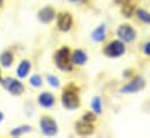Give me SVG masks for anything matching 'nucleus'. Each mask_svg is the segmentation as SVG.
<instances>
[{"mask_svg":"<svg viewBox=\"0 0 150 138\" xmlns=\"http://www.w3.org/2000/svg\"><path fill=\"white\" fill-rule=\"evenodd\" d=\"M55 62L56 65L61 70L64 71H70L72 69V63H71V54L69 48H61L59 50L56 51L55 55Z\"/></svg>","mask_w":150,"mask_h":138,"instance_id":"nucleus-1","label":"nucleus"},{"mask_svg":"<svg viewBox=\"0 0 150 138\" xmlns=\"http://www.w3.org/2000/svg\"><path fill=\"white\" fill-rule=\"evenodd\" d=\"M62 104L67 109H77L79 107V96L75 89H70V86L62 94Z\"/></svg>","mask_w":150,"mask_h":138,"instance_id":"nucleus-2","label":"nucleus"},{"mask_svg":"<svg viewBox=\"0 0 150 138\" xmlns=\"http://www.w3.org/2000/svg\"><path fill=\"white\" fill-rule=\"evenodd\" d=\"M126 46L121 41H112L106 48H105V54L108 57H120L125 54Z\"/></svg>","mask_w":150,"mask_h":138,"instance_id":"nucleus-3","label":"nucleus"},{"mask_svg":"<svg viewBox=\"0 0 150 138\" xmlns=\"http://www.w3.org/2000/svg\"><path fill=\"white\" fill-rule=\"evenodd\" d=\"M41 129L47 136H55L57 134V124L51 117H42L41 120Z\"/></svg>","mask_w":150,"mask_h":138,"instance_id":"nucleus-4","label":"nucleus"},{"mask_svg":"<svg viewBox=\"0 0 150 138\" xmlns=\"http://www.w3.org/2000/svg\"><path fill=\"white\" fill-rule=\"evenodd\" d=\"M117 36L125 42H133L136 37V32L129 25H122L117 28Z\"/></svg>","mask_w":150,"mask_h":138,"instance_id":"nucleus-5","label":"nucleus"},{"mask_svg":"<svg viewBox=\"0 0 150 138\" xmlns=\"http://www.w3.org/2000/svg\"><path fill=\"white\" fill-rule=\"evenodd\" d=\"M144 85H146L144 79L141 78V77H137V78H135L133 81H130L129 84L125 85V86L121 88V92H122V93H135V92L141 91V89L144 87Z\"/></svg>","mask_w":150,"mask_h":138,"instance_id":"nucleus-6","label":"nucleus"},{"mask_svg":"<svg viewBox=\"0 0 150 138\" xmlns=\"http://www.w3.org/2000/svg\"><path fill=\"white\" fill-rule=\"evenodd\" d=\"M57 25H58V28L62 32L70 30V28L72 26V16L69 13H62V14H59L58 18H57Z\"/></svg>","mask_w":150,"mask_h":138,"instance_id":"nucleus-7","label":"nucleus"},{"mask_svg":"<svg viewBox=\"0 0 150 138\" xmlns=\"http://www.w3.org/2000/svg\"><path fill=\"white\" fill-rule=\"evenodd\" d=\"M4 86H5L12 94H15V95L21 94L22 91H23L22 84H21L20 81L14 80V79H6V80L4 81Z\"/></svg>","mask_w":150,"mask_h":138,"instance_id":"nucleus-8","label":"nucleus"},{"mask_svg":"<svg viewBox=\"0 0 150 138\" xmlns=\"http://www.w3.org/2000/svg\"><path fill=\"white\" fill-rule=\"evenodd\" d=\"M38 19H40L43 23H49V22H51V21L55 19V11H54V8L50 7V6L42 8V9L38 12Z\"/></svg>","mask_w":150,"mask_h":138,"instance_id":"nucleus-9","label":"nucleus"},{"mask_svg":"<svg viewBox=\"0 0 150 138\" xmlns=\"http://www.w3.org/2000/svg\"><path fill=\"white\" fill-rule=\"evenodd\" d=\"M76 129H77V132L81 136H87V135H91L93 131H94V128L93 125L90 123V122H86V121H81V122H78L76 124Z\"/></svg>","mask_w":150,"mask_h":138,"instance_id":"nucleus-10","label":"nucleus"},{"mask_svg":"<svg viewBox=\"0 0 150 138\" xmlns=\"http://www.w3.org/2000/svg\"><path fill=\"white\" fill-rule=\"evenodd\" d=\"M38 102L44 108H50L52 104H55V98L50 93H42L38 96Z\"/></svg>","mask_w":150,"mask_h":138,"instance_id":"nucleus-11","label":"nucleus"},{"mask_svg":"<svg viewBox=\"0 0 150 138\" xmlns=\"http://www.w3.org/2000/svg\"><path fill=\"white\" fill-rule=\"evenodd\" d=\"M87 61V56L83 50H76L72 54V62L76 65H83Z\"/></svg>","mask_w":150,"mask_h":138,"instance_id":"nucleus-12","label":"nucleus"},{"mask_svg":"<svg viewBox=\"0 0 150 138\" xmlns=\"http://www.w3.org/2000/svg\"><path fill=\"white\" fill-rule=\"evenodd\" d=\"M92 37H93V39L97 41V42H103V41L105 39V37H106V28H105V26H104V25H103V26H99V27L92 33Z\"/></svg>","mask_w":150,"mask_h":138,"instance_id":"nucleus-13","label":"nucleus"},{"mask_svg":"<svg viewBox=\"0 0 150 138\" xmlns=\"http://www.w3.org/2000/svg\"><path fill=\"white\" fill-rule=\"evenodd\" d=\"M29 70H30V63H29V61H23V62L19 65L18 71H16V74H18V77H20V78H25V77L28 74Z\"/></svg>","mask_w":150,"mask_h":138,"instance_id":"nucleus-14","label":"nucleus"},{"mask_svg":"<svg viewBox=\"0 0 150 138\" xmlns=\"http://www.w3.org/2000/svg\"><path fill=\"white\" fill-rule=\"evenodd\" d=\"M0 62H1V64H2L5 68L11 66L12 63H13V55H12L11 52H8V51L1 54V56H0Z\"/></svg>","mask_w":150,"mask_h":138,"instance_id":"nucleus-15","label":"nucleus"},{"mask_svg":"<svg viewBox=\"0 0 150 138\" xmlns=\"http://www.w3.org/2000/svg\"><path fill=\"white\" fill-rule=\"evenodd\" d=\"M30 130H32V128H30L29 125H25V127H18V128H15L14 130H12L11 135H12V136L18 137V136H21V135H22V134H25V132L30 131Z\"/></svg>","mask_w":150,"mask_h":138,"instance_id":"nucleus-16","label":"nucleus"},{"mask_svg":"<svg viewBox=\"0 0 150 138\" xmlns=\"http://www.w3.org/2000/svg\"><path fill=\"white\" fill-rule=\"evenodd\" d=\"M91 106H92V109L97 113V114H100L101 113V101L98 96L93 98L92 99V102H91Z\"/></svg>","mask_w":150,"mask_h":138,"instance_id":"nucleus-17","label":"nucleus"},{"mask_svg":"<svg viewBox=\"0 0 150 138\" xmlns=\"http://www.w3.org/2000/svg\"><path fill=\"white\" fill-rule=\"evenodd\" d=\"M137 16L140 20H142L146 23H150V14L148 12L143 11V9H139L137 11Z\"/></svg>","mask_w":150,"mask_h":138,"instance_id":"nucleus-18","label":"nucleus"},{"mask_svg":"<svg viewBox=\"0 0 150 138\" xmlns=\"http://www.w3.org/2000/svg\"><path fill=\"white\" fill-rule=\"evenodd\" d=\"M30 85L32 86H34V87H41L42 86V79H41V77L38 75V74H35V75H33L32 78H30Z\"/></svg>","mask_w":150,"mask_h":138,"instance_id":"nucleus-19","label":"nucleus"},{"mask_svg":"<svg viewBox=\"0 0 150 138\" xmlns=\"http://www.w3.org/2000/svg\"><path fill=\"white\" fill-rule=\"evenodd\" d=\"M47 80H48V82H49L52 87H58V86H59V81H58V79H57L55 75H48V77H47Z\"/></svg>","mask_w":150,"mask_h":138,"instance_id":"nucleus-20","label":"nucleus"},{"mask_svg":"<svg viewBox=\"0 0 150 138\" xmlns=\"http://www.w3.org/2000/svg\"><path fill=\"white\" fill-rule=\"evenodd\" d=\"M83 121H86V122H93L94 121V116L91 114V113H87V114H85L84 116H83Z\"/></svg>","mask_w":150,"mask_h":138,"instance_id":"nucleus-21","label":"nucleus"},{"mask_svg":"<svg viewBox=\"0 0 150 138\" xmlns=\"http://www.w3.org/2000/svg\"><path fill=\"white\" fill-rule=\"evenodd\" d=\"M144 52L147 55H150V42L146 43V45H144Z\"/></svg>","mask_w":150,"mask_h":138,"instance_id":"nucleus-22","label":"nucleus"},{"mask_svg":"<svg viewBox=\"0 0 150 138\" xmlns=\"http://www.w3.org/2000/svg\"><path fill=\"white\" fill-rule=\"evenodd\" d=\"M2 120H4V114H2V113H0V122H1Z\"/></svg>","mask_w":150,"mask_h":138,"instance_id":"nucleus-23","label":"nucleus"},{"mask_svg":"<svg viewBox=\"0 0 150 138\" xmlns=\"http://www.w3.org/2000/svg\"><path fill=\"white\" fill-rule=\"evenodd\" d=\"M71 1H80V0H71Z\"/></svg>","mask_w":150,"mask_h":138,"instance_id":"nucleus-24","label":"nucleus"},{"mask_svg":"<svg viewBox=\"0 0 150 138\" xmlns=\"http://www.w3.org/2000/svg\"><path fill=\"white\" fill-rule=\"evenodd\" d=\"M0 2H1V0H0Z\"/></svg>","mask_w":150,"mask_h":138,"instance_id":"nucleus-25","label":"nucleus"}]
</instances>
